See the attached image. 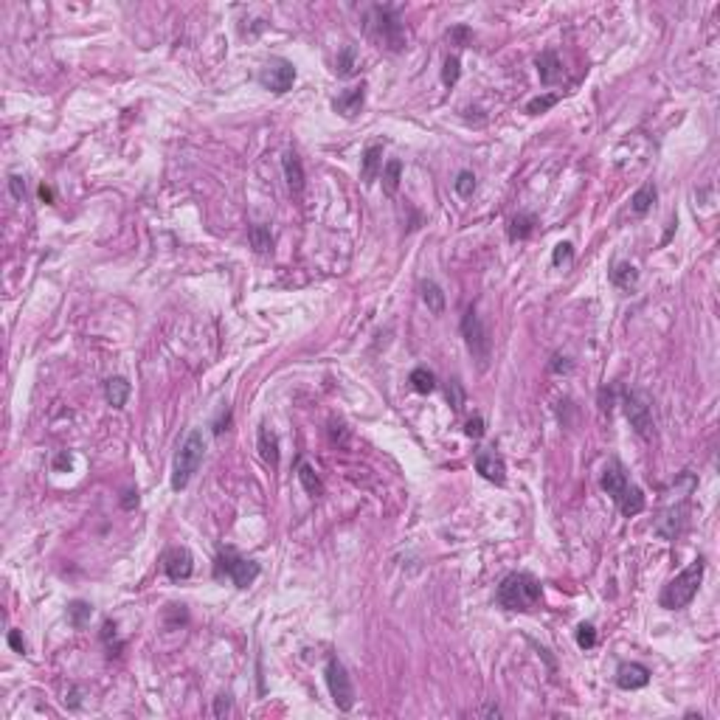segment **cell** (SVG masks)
Listing matches in <instances>:
<instances>
[{"label": "cell", "mask_w": 720, "mask_h": 720, "mask_svg": "<svg viewBox=\"0 0 720 720\" xmlns=\"http://www.w3.org/2000/svg\"><path fill=\"white\" fill-rule=\"evenodd\" d=\"M540 583L526 571H512L498 586V605L507 611H535L540 605Z\"/></svg>", "instance_id": "1"}, {"label": "cell", "mask_w": 720, "mask_h": 720, "mask_svg": "<svg viewBox=\"0 0 720 720\" xmlns=\"http://www.w3.org/2000/svg\"><path fill=\"white\" fill-rule=\"evenodd\" d=\"M703 580V560H692L678 577H673L667 583V588L662 591V605L670 608V611H678V608H687L695 594H698V586Z\"/></svg>", "instance_id": "2"}, {"label": "cell", "mask_w": 720, "mask_h": 720, "mask_svg": "<svg viewBox=\"0 0 720 720\" xmlns=\"http://www.w3.org/2000/svg\"><path fill=\"white\" fill-rule=\"evenodd\" d=\"M203 453H205V439L200 430H191V434L183 439V445L178 448V456H175V470H172V490L180 492L191 476L197 473L200 462H203Z\"/></svg>", "instance_id": "3"}, {"label": "cell", "mask_w": 720, "mask_h": 720, "mask_svg": "<svg viewBox=\"0 0 720 720\" xmlns=\"http://www.w3.org/2000/svg\"><path fill=\"white\" fill-rule=\"evenodd\" d=\"M625 414L633 425V430L644 439H653L656 434V422H653V400L647 397L644 391L633 389L625 394Z\"/></svg>", "instance_id": "4"}, {"label": "cell", "mask_w": 720, "mask_h": 720, "mask_svg": "<svg viewBox=\"0 0 720 720\" xmlns=\"http://www.w3.org/2000/svg\"><path fill=\"white\" fill-rule=\"evenodd\" d=\"M223 574L237 588H248L259 577V563H253L248 557H240L234 549H223L220 557H217V577H223Z\"/></svg>", "instance_id": "5"}, {"label": "cell", "mask_w": 720, "mask_h": 720, "mask_svg": "<svg viewBox=\"0 0 720 720\" xmlns=\"http://www.w3.org/2000/svg\"><path fill=\"white\" fill-rule=\"evenodd\" d=\"M462 335H464V343H467L470 354L478 360V369H487V363H490V332H487L484 321L478 318V313L473 307L462 318Z\"/></svg>", "instance_id": "6"}, {"label": "cell", "mask_w": 720, "mask_h": 720, "mask_svg": "<svg viewBox=\"0 0 720 720\" xmlns=\"http://www.w3.org/2000/svg\"><path fill=\"white\" fill-rule=\"evenodd\" d=\"M324 675H327V687H329V695H332L335 706H338L341 712H349V709L354 706V689H352V681H349L346 667H343L338 659H329Z\"/></svg>", "instance_id": "7"}, {"label": "cell", "mask_w": 720, "mask_h": 720, "mask_svg": "<svg viewBox=\"0 0 720 720\" xmlns=\"http://www.w3.org/2000/svg\"><path fill=\"white\" fill-rule=\"evenodd\" d=\"M259 82H262V88H267L273 93H287L296 82V68L287 59H270L259 70Z\"/></svg>", "instance_id": "8"}, {"label": "cell", "mask_w": 720, "mask_h": 720, "mask_svg": "<svg viewBox=\"0 0 720 720\" xmlns=\"http://www.w3.org/2000/svg\"><path fill=\"white\" fill-rule=\"evenodd\" d=\"M164 571H166V577H169V580H175V583L189 580V577H191V571H194L191 551H189V549H183V546L169 549V551L164 554Z\"/></svg>", "instance_id": "9"}, {"label": "cell", "mask_w": 720, "mask_h": 720, "mask_svg": "<svg viewBox=\"0 0 720 720\" xmlns=\"http://www.w3.org/2000/svg\"><path fill=\"white\" fill-rule=\"evenodd\" d=\"M687 515H689V510H687V501H681L678 507H670V510H664L659 518H656V535H662L664 540H673L681 529H684V524H687Z\"/></svg>", "instance_id": "10"}, {"label": "cell", "mask_w": 720, "mask_h": 720, "mask_svg": "<svg viewBox=\"0 0 720 720\" xmlns=\"http://www.w3.org/2000/svg\"><path fill=\"white\" fill-rule=\"evenodd\" d=\"M476 470L487 478V481H492V484H503L507 481V464H503V459L495 453V451H478V456H476Z\"/></svg>", "instance_id": "11"}, {"label": "cell", "mask_w": 720, "mask_h": 720, "mask_svg": "<svg viewBox=\"0 0 720 720\" xmlns=\"http://www.w3.org/2000/svg\"><path fill=\"white\" fill-rule=\"evenodd\" d=\"M375 23H377V37L389 45V48H400L402 45V29H400V23H397V17H391V12L389 9H375Z\"/></svg>", "instance_id": "12"}, {"label": "cell", "mask_w": 720, "mask_h": 720, "mask_svg": "<svg viewBox=\"0 0 720 720\" xmlns=\"http://www.w3.org/2000/svg\"><path fill=\"white\" fill-rule=\"evenodd\" d=\"M630 487V481H627V473H625V467L619 464V462H608L605 464V470H602V490L619 503V498L625 495V490Z\"/></svg>", "instance_id": "13"}, {"label": "cell", "mask_w": 720, "mask_h": 720, "mask_svg": "<svg viewBox=\"0 0 720 720\" xmlns=\"http://www.w3.org/2000/svg\"><path fill=\"white\" fill-rule=\"evenodd\" d=\"M535 65H538V74H540V82H543V85H557V82H563L565 68H563V62H560V56H557L554 51H543V54L535 59Z\"/></svg>", "instance_id": "14"}, {"label": "cell", "mask_w": 720, "mask_h": 720, "mask_svg": "<svg viewBox=\"0 0 720 720\" xmlns=\"http://www.w3.org/2000/svg\"><path fill=\"white\" fill-rule=\"evenodd\" d=\"M363 102H366V85H357V88L343 91L332 104H335V110H338L343 118H354L360 110H363Z\"/></svg>", "instance_id": "15"}, {"label": "cell", "mask_w": 720, "mask_h": 720, "mask_svg": "<svg viewBox=\"0 0 720 720\" xmlns=\"http://www.w3.org/2000/svg\"><path fill=\"white\" fill-rule=\"evenodd\" d=\"M616 684L622 689H641V687L650 684V670H647L644 664H636V662L622 664L616 670Z\"/></svg>", "instance_id": "16"}, {"label": "cell", "mask_w": 720, "mask_h": 720, "mask_svg": "<svg viewBox=\"0 0 720 720\" xmlns=\"http://www.w3.org/2000/svg\"><path fill=\"white\" fill-rule=\"evenodd\" d=\"M281 166H284V178H287V186H290L293 194H299L304 189V169H302V161L296 152H287L281 158Z\"/></svg>", "instance_id": "17"}, {"label": "cell", "mask_w": 720, "mask_h": 720, "mask_svg": "<svg viewBox=\"0 0 720 720\" xmlns=\"http://www.w3.org/2000/svg\"><path fill=\"white\" fill-rule=\"evenodd\" d=\"M380 172H383V147L375 143V147H369L363 152V169H360V178H363L366 183H372Z\"/></svg>", "instance_id": "18"}, {"label": "cell", "mask_w": 720, "mask_h": 720, "mask_svg": "<svg viewBox=\"0 0 720 720\" xmlns=\"http://www.w3.org/2000/svg\"><path fill=\"white\" fill-rule=\"evenodd\" d=\"M656 197H659V189H656V183H644L641 189H636V194L630 197V208H633V214H647L653 208V203H656Z\"/></svg>", "instance_id": "19"}, {"label": "cell", "mask_w": 720, "mask_h": 720, "mask_svg": "<svg viewBox=\"0 0 720 720\" xmlns=\"http://www.w3.org/2000/svg\"><path fill=\"white\" fill-rule=\"evenodd\" d=\"M611 281L616 287H622V290H633V287L639 284V270L630 262H616L611 267Z\"/></svg>", "instance_id": "20"}, {"label": "cell", "mask_w": 720, "mask_h": 720, "mask_svg": "<svg viewBox=\"0 0 720 720\" xmlns=\"http://www.w3.org/2000/svg\"><path fill=\"white\" fill-rule=\"evenodd\" d=\"M419 290H422V302L428 304V310H430V313H437V315H439V313L445 310V293H442V287H439L437 281H430V279H428V281H422V284H419Z\"/></svg>", "instance_id": "21"}, {"label": "cell", "mask_w": 720, "mask_h": 720, "mask_svg": "<svg viewBox=\"0 0 720 720\" xmlns=\"http://www.w3.org/2000/svg\"><path fill=\"white\" fill-rule=\"evenodd\" d=\"M619 510H622V515L625 518H633V515H639L641 510H644V492L639 490V487H627L625 490V495L619 498Z\"/></svg>", "instance_id": "22"}, {"label": "cell", "mask_w": 720, "mask_h": 720, "mask_svg": "<svg viewBox=\"0 0 720 720\" xmlns=\"http://www.w3.org/2000/svg\"><path fill=\"white\" fill-rule=\"evenodd\" d=\"M104 397H107V402H110L113 408H124V402H127V397H130V383H127L124 377H110V380L104 383Z\"/></svg>", "instance_id": "23"}, {"label": "cell", "mask_w": 720, "mask_h": 720, "mask_svg": "<svg viewBox=\"0 0 720 720\" xmlns=\"http://www.w3.org/2000/svg\"><path fill=\"white\" fill-rule=\"evenodd\" d=\"M259 456L267 464H279V439L270 428H259Z\"/></svg>", "instance_id": "24"}, {"label": "cell", "mask_w": 720, "mask_h": 720, "mask_svg": "<svg viewBox=\"0 0 720 720\" xmlns=\"http://www.w3.org/2000/svg\"><path fill=\"white\" fill-rule=\"evenodd\" d=\"M535 226H538V217L535 214H518V217H512L510 220V240L512 242H518V240H526L532 231H535Z\"/></svg>", "instance_id": "25"}, {"label": "cell", "mask_w": 720, "mask_h": 720, "mask_svg": "<svg viewBox=\"0 0 720 720\" xmlns=\"http://www.w3.org/2000/svg\"><path fill=\"white\" fill-rule=\"evenodd\" d=\"M400 175H402V164L397 161V158H391L386 166H383V191L391 197V194H397V189H400Z\"/></svg>", "instance_id": "26"}, {"label": "cell", "mask_w": 720, "mask_h": 720, "mask_svg": "<svg viewBox=\"0 0 720 720\" xmlns=\"http://www.w3.org/2000/svg\"><path fill=\"white\" fill-rule=\"evenodd\" d=\"M408 383H411V389H414V391H419V394H430V391L437 389V377H434V372H428V369H422V366L411 372Z\"/></svg>", "instance_id": "27"}, {"label": "cell", "mask_w": 720, "mask_h": 720, "mask_svg": "<svg viewBox=\"0 0 720 720\" xmlns=\"http://www.w3.org/2000/svg\"><path fill=\"white\" fill-rule=\"evenodd\" d=\"M248 237H251V245H253V248H256L259 253H267V251H270V245H273L270 228H267L265 223H256V226H251Z\"/></svg>", "instance_id": "28"}, {"label": "cell", "mask_w": 720, "mask_h": 720, "mask_svg": "<svg viewBox=\"0 0 720 720\" xmlns=\"http://www.w3.org/2000/svg\"><path fill=\"white\" fill-rule=\"evenodd\" d=\"M338 74L341 77H354L357 74V56H354V48L352 45H346L341 54H338Z\"/></svg>", "instance_id": "29"}, {"label": "cell", "mask_w": 720, "mask_h": 720, "mask_svg": "<svg viewBox=\"0 0 720 720\" xmlns=\"http://www.w3.org/2000/svg\"><path fill=\"white\" fill-rule=\"evenodd\" d=\"M299 481H302V487H304L310 495H321V481H318V476H315V470H313L310 464H302V467H299Z\"/></svg>", "instance_id": "30"}, {"label": "cell", "mask_w": 720, "mask_h": 720, "mask_svg": "<svg viewBox=\"0 0 720 720\" xmlns=\"http://www.w3.org/2000/svg\"><path fill=\"white\" fill-rule=\"evenodd\" d=\"M453 189H456V194L459 197H473V191H476V175L473 172H459L456 175V183H453Z\"/></svg>", "instance_id": "31"}, {"label": "cell", "mask_w": 720, "mask_h": 720, "mask_svg": "<svg viewBox=\"0 0 720 720\" xmlns=\"http://www.w3.org/2000/svg\"><path fill=\"white\" fill-rule=\"evenodd\" d=\"M68 613H70V622H74V627H85V622L91 619V605H88V602H70Z\"/></svg>", "instance_id": "32"}, {"label": "cell", "mask_w": 720, "mask_h": 720, "mask_svg": "<svg viewBox=\"0 0 720 720\" xmlns=\"http://www.w3.org/2000/svg\"><path fill=\"white\" fill-rule=\"evenodd\" d=\"M554 104H557V96H554V93H546V96L532 99V102L526 104V113H529V116H540V113H546V110L554 107Z\"/></svg>", "instance_id": "33"}, {"label": "cell", "mask_w": 720, "mask_h": 720, "mask_svg": "<svg viewBox=\"0 0 720 720\" xmlns=\"http://www.w3.org/2000/svg\"><path fill=\"white\" fill-rule=\"evenodd\" d=\"M577 644L583 647V650H591V647L597 644V630H594L591 622H583V625L577 627Z\"/></svg>", "instance_id": "34"}, {"label": "cell", "mask_w": 720, "mask_h": 720, "mask_svg": "<svg viewBox=\"0 0 720 720\" xmlns=\"http://www.w3.org/2000/svg\"><path fill=\"white\" fill-rule=\"evenodd\" d=\"M442 82L451 88L459 82V56H448L445 59V70H442Z\"/></svg>", "instance_id": "35"}, {"label": "cell", "mask_w": 720, "mask_h": 720, "mask_svg": "<svg viewBox=\"0 0 720 720\" xmlns=\"http://www.w3.org/2000/svg\"><path fill=\"white\" fill-rule=\"evenodd\" d=\"M571 256H574L571 242H560V245L554 248V253H551V262H554V267H560L563 262H571Z\"/></svg>", "instance_id": "36"}, {"label": "cell", "mask_w": 720, "mask_h": 720, "mask_svg": "<svg viewBox=\"0 0 720 720\" xmlns=\"http://www.w3.org/2000/svg\"><path fill=\"white\" fill-rule=\"evenodd\" d=\"M464 434H467L470 439H481V434H484V419H481L478 414L467 419V425H464Z\"/></svg>", "instance_id": "37"}, {"label": "cell", "mask_w": 720, "mask_h": 720, "mask_svg": "<svg viewBox=\"0 0 720 720\" xmlns=\"http://www.w3.org/2000/svg\"><path fill=\"white\" fill-rule=\"evenodd\" d=\"M448 40H451L453 45H459V48H462V45H467V42H470V29H467V26H456V29H451V31H448Z\"/></svg>", "instance_id": "38"}, {"label": "cell", "mask_w": 720, "mask_h": 720, "mask_svg": "<svg viewBox=\"0 0 720 720\" xmlns=\"http://www.w3.org/2000/svg\"><path fill=\"white\" fill-rule=\"evenodd\" d=\"M9 189H12V197L15 200H23L26 197V183L20 175H9Z\"/></svg>", "instance_id": "39"}, {"label": "cell", "mask_w": 720, "mask_h": 720, "mask_svg": "<svg viewBox=\"0 0 720 720\" xmlns=\"http://www.w3.org/2000/svg\"><path fill=\"white\" fill-rule=\"evenodd\" d=\"M448 400H451V405H453L456 411H462V402H464V397H462V386H459L456 380L448 386Z\"/></svg>", "instance_id": "40"}, {"label": "cell", "mask_w": 720, "mask_h": 720, "mask_svg": "<svg viewBox=\"0 0 720 720\" xmlns=\"http://www.w3.org/2000/svg\"><path fill=\"white\" fill-rule=\"evenodd\" d=\"M228 709H231V698H228V695H220V698H217V703H214V714L223 717Z\"/></svg>", "instance_id": "41"}, {"label": "cell", "mask_w": 720, "mask_h": 720, "mask_svg": "<svg viewBox=\"0 0 720 720\" xmlns=\"http://www.w3.org/2000/svg\"><path fill=\"white\" fill-rule=\"evenodd\" d=\"M9 644H12V650L26 653V644H23V639H20V633H17V630H9Z\"/></svg>", "instance_id": "42"}, {"label": "cell", "mask_w": 720, "mask_h": 720, "mask_svg": "<svg viewBox=\"0 0 720 720\" xmlns=\"http://www.w3.org/2000/svg\"><path fill=\"white\" fill-rule=\"evenodd\" d=\"M571 369V363H565V357H554V363H551V372H568Z\"/></svg>", "instance_id": "43"}, {"label": "cell", "mask_w": 720, "mask_h": 720, "mask_svg": "<svg viewBox=\"0 0 720 720\" xmlns=\"http://www.w3.org/2000/svg\"><path fill=\"white\" fill-rule=\"evenodd\" d=\"M37 194H40V200H42V203H51V200H54V191H51L45 183L40 186V191H37Z\"/></svg>", "instance_id": "44"}, {"label": "cell", "mask_w": 720, "mask_h": 720, "mask_svg": "<svg viewBox=\"0 0 720 720\" xmlns=\"http://www.w3.org/2000/svg\"><path fill=\"white\" fill-rule=\"evenodd\" d=\"M135 503H138V492H132V490H130V492H127V498H124V507H127V510H132Z\"/></svg>", "instance_id": "45"}, {"label": "cell", "mask_w": 720, "mask_h": 720, "mask_svg": "<svg viewBox=\"0 0 720 720\" xmlns=\"http://www.w3.org/2000/svg\"><path fill=\"white\" fill-rule=\"evenodd\" d=\"M481 714L484 717H501V709L498 706H487V709H481Z\"/></svg>", "instance_id": "46"}, {"label": "cell", "mask_w": 720, "mask_h": 720, "mask_svg": "<svg viewBox=\"0 0 720 720\" xmlns=\"http://www.w3.org/2000/svg\"><path fill=\"white\" fill-rule=\"evenodd\" d=\"M65 464L70 467V459H68V456H59V459H56V467H65Z\"/></svg>", "instance_id": "47"}]
</instances>
